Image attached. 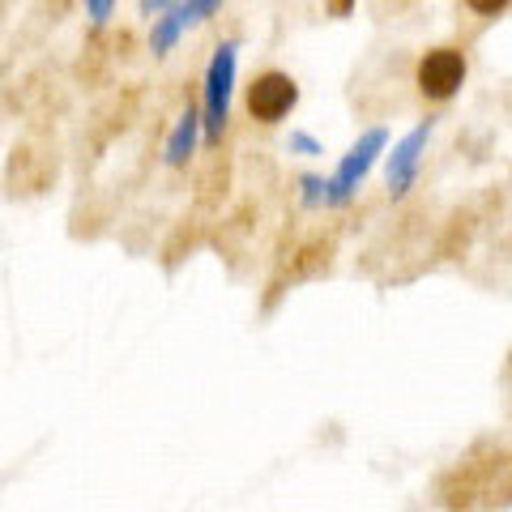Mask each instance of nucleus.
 <instances>
[{
    "label": "nucleus",
    "mask_w": 512,
    "mask_h": 512,
    "mask_svg": "<svg viewBox=\"0 0 512 512\" xmlns=\"http://www.w3.org/2000/svg\"><path fill=\"white\" fill-rule=\"evenodd\" d=\"M291 154H320V141L316 137H308V133H291Z\"/></svg>",
    "instance_id": "obj_11"
},
{
    "label": "nucleus",
    "mask_w": 512,
    "mask_h": 512,
    "mask_svg": "<svg viewBox=\"0 0 512 512\" xmlns=\"http://www.w3.org/2000/svg\"><path fill=\"white\" fill-rule=\"evenodd\" d=\"M197 137H201V111L197 107H188L180 120H175L171 128V137H167V150H163V163L167 167H184L192 150H197Z\"/></svg>",
    "instance_id": "obj_7"
},
{
    "label": "nucleus",
    "mask_w": 512,
    "mask_h": 512,
    "mask_svg": "<svg viewBox=\"0 0 512 512\" xmlns=\"http://www.w3.org/2000/svg\"><path fill=\"white\" fill-rule=\"evenodd\" d=\"M384 146H389V133H384V128H367L355 146L342 154L338 171L325 180V205H329V210H338V205H346L350 197H355L359 184L367 180V171H372L376 158L384 154Z\"/></svg>",
    "instance_id": "obj_2"
},
{
    "label": "nucleus",
    "mask_w": 512,
    "mask_h": 512,
    "mask_svg": "<svg viewBox=\"0 0 512 512\" xmlns=\"http://www.w3.org/2000/svg\"><path fill=\"white\" fill-rule=\"evenodd\" d=\"M111 9H116V0H86V18H90L94 26H107Z\"/></svg>",
    "instance_id": "obj_9"
},
{
    "label": "nucleus",
    "mask_w": 512,
    "mask_h": 512,
    "mask_svg": "<svg viewBox=\"0 0 512 512\" xmlns=\"http://www.w3.org/2000/svg\"><path fill=\"white\" fill-rule=\"evenodd\" d=\"M295 103H299L295 77H286V73H278V69L252 77V86H248V111H252V120L278 124V120L291 116Z\"/></svg>",
    "instance_id": "obj_4"
},
{
    "label": "nucleus",
    "mask_w": 512,
    "mask_h": 512,
    "mask_svg": "<svg viewBox=\"0 0 512 512\" xmlns=\"http://www.w3.org/2000/svg\"><path fill=\"white\" fill-rule=\"evenodd\" d=\"M303 205H325V180H316V175H303Z\"/></svg>",
    "instance_id": "obj_8"
},
{
    "label": "nucleus",
    "mask_w": 512,
    "mask_h": 512,
    "mask_svg": "<svg viewBox=\"0 0 512 512\" xmlns=\"http://www.w3.org/2000/svg\"><path fill=\"white\" fill-rule=\"evenodd\" d=\"M175 0H137V9H141V18H154V13H163V9H171Z\"/></svg>",
    "instance_id": "obj_12"
},
{
    "label": "nucleus",
    "mask_w": 512,
    "mask_h": 512,
    "mask_svg": "<svg viewBox=\"0 0 512 512\" xmlns=\"http://www.w3.org/2000/svg\"><path fill=\"white\" fill-rule=\"evenodd\" d=\"M431 133H436V120H423V124H414L410 133L393 146V154H389V192H393V197L410 192L414 175H419V163H423V150H427Z\"/></svg>",
    "instance_id": "obj_6"
},
{
    "label": "nucleus",
    "mask_w": 512,
    "mask_h": 512,
    "mask_svg": "<svg viewBox=\"0 0 512 512\" xmlns=\"http://www.w3.org/2000/svg\"><path fill=\"white\" fill-rule=\"evenodd\" d=\"M235 69H239V43L227 39L214 52L205 69V94H201V133L205 141H218L231 116V94H235Z\"/></svg>",
    "instance_id": "obj_1"
},
{
    "label": "nucleus",
    "mask_w": 512,
    "mask_h": 512,
    "mask_svg": "<svg viewBox=\"0 0 512 512\" xmlns=\"http://www.w3.org/2000/svg\"><path fill=\"white\" fill-rule=\"evenodd\" d=\"M333 13H350V0H333Z\"/></svg>",
    "instance_id": "obj_13"
},
{
    "label": "nucleus",
    "mask_w": 512,
    "mask_h": 512,
    "mask_svg": "<svg viewBox=\"0 0 512 512\" xmlns=\"http://www.w3.org/2000/svg\"><path fill=\"white\" fill-rule=\"evenodd\" d=\"M222 5V0H175L171 9H163V18H154L150 30V52L154 56H167L175 43H180L192 26H201L210 13Z\"/></svg>",
    "instance_id": "obj_5"
},
{
    "label": "nucleus",
    "mask_w": 512,
    "mask_h": 512,
    "mask_svg": "<svg viewBox=\"0 0 512 512\" xmlns=\"http://www.w3.org/2000/svg\"><path fill=\"white\" fill-rule=\"evenodd\" d=\"M414 82H419L423 99L448 103L461 86H466V56H461L457 47H431V52L419 60V73H414Z\"/></svg>",
    "instance_id": "obj_3"
},
{
    "label": "nucleus",
    "mask_w": 512,
    "mask_h": 512,
    "mask_svg": "<svg viewBox=\"0 0 512 512\" xmlns=\"http://www.w3.org/2000/svg\"><path fill=\"white\" fill-rule=\"evenodd\" d=\"M466 5H470L474 13H483V18H495V13H504L512 0H466Z\"/></svg>",
    "instance_id": "obj_10"
}]
</instances>
